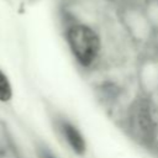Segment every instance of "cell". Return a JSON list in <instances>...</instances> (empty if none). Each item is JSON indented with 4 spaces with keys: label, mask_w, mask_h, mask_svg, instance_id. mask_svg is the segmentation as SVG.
Returning a JSON list of instances; mask_svg holds the SVG:
<instances>
[{
    "label": "cell",
    "mask_w": 158,
    "mask_h": 158,
    "mask_svg": "<svg viewBox=\"0 0 158 158\" xmlns=\"http://www.w3.org/2000/svg\"><path fill=\"white\" fill-rule=\"evenodd\" d=\"M67 41L73 56L83 67H89L100 52V38L86 25L72 26L67 32Z\"/></svg>",
    "instance_id": "1"
},
{
    "label": "cell",
    "mask_w": 158,
    "mask_h": 158,
    "mask_svg": "<svg viewBox=\"0 0 158 158\" xmlns=\"http://www.w3.org/2000/svg\"><path fill=\"white\" fill-rule=\"evenodd\" d=\"M131 126L135 133L142 139H149L153 133V122L148 106L144 102H139L132 110Z\"/></svg>",
    "instance_id": "2"
},
{
    "label": "cell",
    "mask_w": 158,
    "mask_h": 158,
    "mask_svg": "<svg viewBox=\"0 0 158 158\" xmlns=\"http://www.w3.org/2000/svg\"><path fill=\"white\" fill-rule=\"evenodd\" d=\"M62 132H63L68 144L77 154L81 156L85 153V149H86L85 139H84L83 135L80 133V131L74 125H72L70 122H67V121L62 122Z\"/></svg>",
    "instance_id": "3"
},
{
    "label": "cell",
    "mask_w": 158,
    "mask_h": 158,
    "mask_svg": "<svg viewBox=\"0 0 158 158\" xmlns=\"http://www.w3.org/2000/svg\"><path fill=\"white\" fill-rule=\"evenodd\" d=\"M12 98V89L11 84L5 75V73L0 69V101L6 102Z\"/></svg>",
    "instance_id": "4"
},
{
    "label": "cell",
    "mask_w": 158,
    "mask_h": 158,
    "mask_svg": "<svg viewBox=\"0 0 158 158\" xmlns=\"http://www.w3.org/2000/svg\"><path fill=\"white\" fill-rule=\"evenodd\" d=\"M44 158H53V157H52V156H49V154H47V156H46Z\"/></svg>",
    "instance_id": "5"
}]
</instances>
